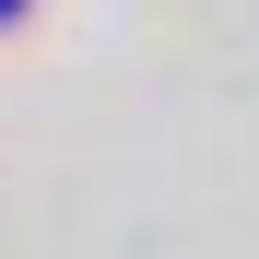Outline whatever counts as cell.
Listing matches in <instances>:
<instances>
[{
  "label": "cell",
  "instance_id": "cell-1",
  "mask_svg": "<svg viewBox=\"0 0 259 259\" xmlns=\"http://www.w3.org/2000/svg\"><path fill=\"white\" fill-rule=\"evenodd\" d=\"M0 12H24V0H0Z\"/></svg>",
  "mask_w": 259,
  "mask_h": 259
}]
</instances>
